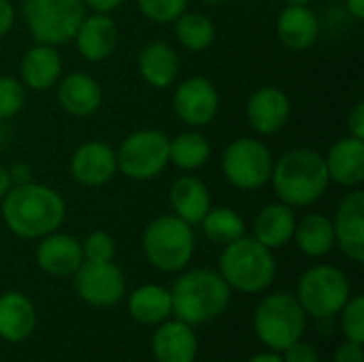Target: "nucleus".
Returning <instances> with one entry per match:
<instances>
[{
    "mask_svg": "<svg viewBox=\"0 0 364 362\" xmlns=\"http://www.w3.org/2000/svg\"><path fill=\"white\" fill-rule=\"evenodd\" d=\"M307 314L290 292L264 297L254 312V333L271 352H284L294 341L303 339Z\"/></svg>",
    "mask_w": 364,
    "mask_h": 362,
    "instance_id": "nucleus-5",
    "label": "nucleus"
},
{
    "mask_svg": "<svg viewBox=\"0 0 364 362\" xmlns=\"http://www.w3.org/2000/svg\"><path fill=\"white\" fill-rule=\"evenodd\" d=\"M168 141L164 132L154 128L132 132L115 151L117 169L134 181L158 177L168 164Z\"/></svg>",
    "mask_w": 364,
    "mask_h": 362,
    "instance_id": "nucleus-9",
    "label": "nucleus"
},
{
    "mask_svg": "<svg viewBox=\"0 0 364 362\" xmlns=\"http://www.w3.org/2000/svg\"><path fill=\"white\" fill-rule=\"evenodd\" d=\"M68 171L73 179L81 186L96 188L105 186L117 173V158L115 151L100 141L83 143L70 158Z\"/></svg>",
    "mask_w": 364,
    "mask_h": 362,
    "instance_id": "nucleus-14",
    "label": "nucleus"
},
{
    "mask_svg": "<svg viewBox=\"0 0 364 362\" xmlns=\"http://www.w3.org/2000/svg\"><path fill=\"white\" fill-rule=\"evenodd\" d=\"M200 2H205V4H224L228 0H200Z\"/></svg>",
    "mask_w": 364,
    "mask_h": 362,
    "instance_id": "nucleus-45",
    "label": "nucleus"
},
{
    "mask_svg": "<svg viewBox=\"0 0 364 362\" xmlns=\"http://www.w3.org/2000/svg\"><path fill=\"white\" fill-rule=\"evenodd\" d=\"M220 275L230 290L243 294H260L275 282L277 262L269 247H264L254 237L243 235L224 245L220 256Z\"/></svg>",
    "mask_w": 364,
    "mask_h": 362,
    "instance_id": "nucleus-4",
    "label": "nucleus"
},
{
    "mask_svg": "<svg viewBox=\"0 0 364 362\" xmlns=\"http://www.w3.org/2000/svg\"><path fill=\"white\" fill-rule=\"evenodd\" d=\"M203 224V233L209 241L218 243V245H228L235 239L245 235V222L243 218L228 207H218V209H209L207 215L200 220Z\"/></svg>",
    "mask_w": 364,
    "mask_h": 362,
    "instance_id": "nucleus-30",
    "label": "nucleus"
},
{
    "mask_svg": "<svg viewBox=\"0 0 364 362\" xmlns=\"http://www.w3.org/2000/svg\"><path fill=\"white\" fill-rule=\"evenodd\" d=\"M15 23V9L11 0H0V38H4Z\"/></svg>",
    "mask_w": 364,
    "mask_h": 362,
    "instance_id": "nucleus-39",
    "label": "nucleus"
},
{
    "mask_svg": "<svg viewBox=\"0 0 364 362\" xmlns=\"http://www.w3.org/2000/svg\"><path fill=\"white\" fill-rule=\"evenodd\" d=\"M350 297L352 284L348 275L333 265H316L307 269L296 286V301L303 312L316 320L337 318Z\"/></svg>",
    "mask_w": 364,
    "mask_h": 362,
    "instance_id": "nucleus-7",
    "label": "nucleus"
},
{
    "mask_svg": "<svg viewBox=\"0 0 364 362\" xmlns=\"http://www.w3.org/2000/svg\"><path fill=\"white\" fill-rule=\"evenodd\" d=\"M85 6L94 9L96 13H111L115 9H119L126 0H81Z\"/></svg>",
    "mask_w": 364,
    "mask_h": 362,
    "instance_id": "nucleus-40",
    "label": "nucleus"
},
{
    "mask_svg": "<svg viewBox=\"0 0 364 362\" xmlns=\"http://www.w3.org/2000/svg\"><path fill=\"white\" fill-rule=\"evenodd\" d=\"M335 228V245L341 247V252L354 260H364V192L354 190L348 194L339 207L337 215L333 220Z\"/></svg>",
    "mask_w": 364,
    "mask_h": 362,
    "instance_id": "nucleus-13",
    "label": "nucleus"
},
{
    "mask_svg": "<svg viewBox=\"0 0 364 362\" xmlns=\"http://www.w3.org/2000/svg\"><path fill=\"white\" fill-rule=\"evenodd\" d=\"M348 11L352 13V17L356 21L364 19V0H348Z\"/></svg>",
    "mask_w": 364,
    "mask_h": 362,
    "instance_id": "nucleus-43",
    "label": "nucleus"
},
{
    "mask_svg": "<svg viewBox=\"0 0 364 362\" xmlns=\"http://www.w3.org/2000/svg\"><path fill=\"white\" fill-rule=\"evenodd\" d=\"M273 154L258 139H235L222 154V173L239 190H258L271 179Z\"/></svg>",
    "mask_w": 364,
    "mask_h": 362,
    "instance_id": "nucleus-10",
    "label": "nucleus"
},
{
    "mask_svg": "<svg viewBox=\"0 0 364 362\" xmlns=\"http://www.w3.org/2000/svg\"><path fill=\"white\" fill-rule=\"evenodd\" d=\"M299 250L309 258H322L335 247V228L333 220L322 213H309L296 222L294 237Z\"/></svg>",
    "mask_w": 364,
    "mask_h": 362,
    "instance_id": "nucleus-28",
    "label": "nucleus"
},
{
    "mask_svg": "<svg viewBox=\"0 0 364 362\" xmlns=\"http://www.w3.org/2000/svg\"><path fill=\"white\" fill-rule=\"evenodd\" d=\"M136 6L147 19L156 23H171L186 11L188 0H136Z\"/></svg>",
    "mask_w": 364,
    "mask_h": 362,
    "instance_id": "nucleus-33",
    "label": "nucleus"
},
{
    "mask_svg": "<svg viewBox=\"0 0 364 362\" xmlns=\"http://www.w3.org/2000/svg\"><path fill=\"white\" fill-rule=\"evenodd\" d=\"M75 43L85 60L102 62L113 53L117 45V26L109 13L85 15L75 32Z\"/></svg>",
    "mask_w": 364,
    "mask_h": 362,
    "instance_id": "nucleus-18",
    "label": "nucleus"
},
{
    "mask_svg": "<svg viewBox=\"0 0 364 362\" xmlns=\"http://www.w3.org/2000/svg\"><path fill=\"white\" fill-rule=\"evenodd\" d=\"M211 156V145L200 132H181L168 141V162L183 171L200 169Z\"/></svg>",
    "mask_w": 364,
    "mask_h": 362,
    "instance_id": "nucleus-29",
    "label": "nucleus"
},
{
    "mask_svg": "<svg viewBox=\"0 0 364 362\" xmlns=\"http://www.w3.org/2000/svg\"><path fill=\"white\" fill-rule=\"evenodd\" d=\"M19 73L26 87L34 92H45L58 83L62 75V58L53 45L36 43L32 49L26 51Z\"/></svg>",
    "mask_w": 364,
    "mask_h": 362,
    "instance_id": "nucleus-23",
    "label": "nucleus"
},
{
    "mask_svg": "<svg viewBox=\"0 0 364 362\" xmlns=\"http://www.w3.org/2000/svg\"><path fill=\"white\" fill-rule=\"evenodd\" d=\"M58 100L68 115L87 117L98 111L102 102V90L94 77L85 73H70L58 85Z\"/></svg>",
    "mask_w": 364,
    "mask_h": 362,
    "instance_id": "nucleus-22",
    "label": "nucleus"
},
{
    "mask_svg": "<svg viewBox=\"0 0 364 362\" xmlns=\"http://www.w3.org/2000/svg\"><path fill=\"white\" fill-rule=\"evenodd\" d=\"M335 362H364L363 344L346 339V344H341L335 352Z\"/></svg>",
    "mask_w": 364,
    "mask_h": 362,
    "instance_id": "nucleus-37",
    "label": "nucleus"
},
{
    "mask_svg": "<svg viewBox=\"0 0 364 362\" xmlns=\"http://www.w3.org/2000/svg\"><path fill=\"white\" fill-rule=\"evenodd\" d=\"M81 252H83V260L87 262H107L113 260L115 256V241L109 233L94 230L83 239Z\"/></svg>",
    "mask_w": 364,
    "mask_h": 362,
    "instance_id": "nucleus-35",
    "label": "nucleus"
},
{
    "mask_svg": "<svg viewBox=\"0 0 364 362\" xmlns=\"http://www.w3.org/2000/svg\"><path fill=\"white\" fill-rule=\"evenodd\" d=\"M173 109L183 124L200 128L215 117L220 109V94L209 79L190 77L177 87L173 96Z\"/></svg>",
    "mask_w": 364,
    "mask_h": 362,
    "instance_id": "nucleus-12",
    "label": "nucleus"
},
{
    "mask_svg": "<svg viewBox=\"0 0 364 362\" xmlns=\"http://www.w3.org/2000/svg\"><path fill=\"white\" fill-rule=\"evenodd\" d=\"M36 329V309L21 292L0 294V339L9 344L26 341Z\"/></svg>",
    "mask_w": 364,
    "mask_h": 362,
    "instance_id": "nucleus-21",
    "label": "nucleus"
},
{
    "mask_svg": "<svg viewBox=\"0 0 364 362\" xmlns=\"http://www.w3.org/2000/svg\"><path fill=\"white\" fill-rule=\"evenodd\" d=\"M284 2H288V4H307L311 0H284Z\"/></svg>",
    "mask_w": 364,
    "mask_h": 362,
    "instance_id": "nucleus-46",
    "label": "nucleus"
},
{
    "mask_svg": "<svg viewBox=\"0 0 364 362\" xmlns=\"http://www.w3.org/2000/svg\"><path fill=\"white\" fill-rule=\"evenodd\" d=\"M348 130L350 137L364 141V102H356L354 109L348 113Z\"/></svg>",
    "mask_w": 364,
    "mask_h": 362,
    "instance_id": "nucleus-38",
    "label": "nucleus"
},
{
    "mask_svg": "<svg viewBox=\"0 0 364 362\" xmlns=\"http://www.w3.org/2000/svg\"><path fill=\"white\" fill-rule=\"evenodd\" d=\"M247 362H284V361H282V356H279V354H275V352H260V354L252 356Z\"/></svg>",
    "mask_w": 364,
    "mask_h": 362,
    "instance_id": "nucleus-44",
    "label": "nucleus"
},
{
    "mask_svg": "<svg viewBox=\"0 0 364 362\" xmlns=\"http://www.w3.org/2000/svg\"><path fill=\"white\" fill-rule=\"evenodd\" d=\"M23 17L36 43L58 47L75 38L85 4L81 0H23Z\"/></svg>",
    "mask_w": 364,
    "mask_h": 362,
    "instance_id": "nucleus-8",
    "label": "nucleus"
},
{
    "mask_svg": "<svg viewBox=\"0 0 364 362\" xmlns=\"http://www.w3.org/2000/svg\"><path fill=\"white\" fill-rule=\"evenodd\" d=\"M139 73L151 87H168L179 73L177 51L164 43L154 41L139 51Z\"/></svg>",
    "mask_w": 364,
    "mask_h": 362,
    "instance_id": "nucleus-26",
    "label": "nucleus"
},
{
    "mask_svg": "<svg viewBox=\"0 0 364 362\" xmlns=\"http://www.w3.org/2000/svg\"><path fill=\"white\" fill-rule=\"evenodd\" d=\"M339 324L348 341L364 344V297H350L343 309L339 312Z\"/></svg>",
    "mask_w": 364,
    "mask_h": 362,
    "instance_id": "nucleus-32",
    "label": "nucleus"
},
{
    "mask_svg": "<svg viewBox=\"0 0 364 362\" xmlns=\"http://www.w3.org/2000/svg\"><path fill=\"white\" fill-rule=\"evenodd\" d=\"M13 186V181H11V173H9V169L0 162V198L9 192V188Z\"/></svg>",
    "mask_w": 364,
    "mask_h": 362,
    "instance_id": "nucleus-42",
    "label": "nucleus"
},
{
    "mask_svg": "<svg viewBox=\"0 0 364 362\" xmlns=\"http://www.w3.org/2000/svg\"><path fill=\"white\" fill-rule=\"evenodd\" d=\"M282 361L284 362H320V356H318V350H316L311 344H307V341L299 339V341H294L292 346H288V348L284 350Z\"/></svg>",
    "mask_w": 364,
    "mask_h": 362,
    "instance_id": "nucleus-36",
    "label": "nucleus"
},
{
    "mask_svg": "<svg viewBox=\"0 0 364 362\" xmlns=\"http://www.w3.org/2000/svg\"><path fill=\"white\" fill-rule=\"evenodd\" d=\"M328 179L343 188H358L364 181V141L346 137L339 139L324 156Z\"/></svg>",
    "mask_w": 364,
    "mask_h": 362,
    "instance_id": "nucleus-19",
    "label": "nucleus"
},
{
    "mask_svg": "<svg viewBox=\"0 0 364 362\" xmlns=\"http://www.w3.org/2000/svg\"><path fill=\"white\" fill-rule=\"evenodd\" d=\"M173 316L190 326L218 320L230 305V288L218 271L194 269L177 277L173 290Z\"/></svg>",
    "mask_w": 364,
    "mask_h": 362,
    "instance_id": "nucleus-3",
    "label": "nucleus"
},
{
    "mask_svg": "<svg viewBox=\"0 0 364 362\" xmlns=\"http://www.w3.org/2000/svg\"><path fill=\"white\" fill-rule=\"evenodd\" d=\"M296 228V218L292 207L284 203H271L262 207L254 220V239L269 250L284 247L292 241Z\"/></svg>",
    "mask_w": 364,
    "mask_h": 362,
    "instance_id": "nucleus-24",
    "label": "nucleus"
},
{
    "mask_svg": "<svg viewBox=\"0 0 364 362\" xmlns=\"http://www.w3.org/2000/svg\"><path fill=\"white\" fill-rule=\"evenodd\" d=\"M9 173H11L13 186H15V183H26V181H30V171H28V166H23V164H15L13 169H9Z\"/></svg>",
    "mask_w": 364,
    "mask_h": 362,
    "instance_id": "nucleus-41",
    "label": "nucleus"
},
{
    "mask_svg": "<svg viewBox=\"0 0 364 362\" xmlns=\"http://www.w3.org/2000/svg\"><path fill=\"white\" fill-rule=\"evenodd\" d=\"M168 203L173 213L192 226V224H200V220L211 209V194L198 177L186 175L171 186Z\"/></svg>",
    "mask_w": 364,
    "mask_h": 362,
    "instance_id": "nucleus-25",
    "label": "nucleus"
},
{
    "mask_svg": "<svg viewBox=\"0 0 364 362\" xmlns=\"http://www.w3.org/2000/svg\"><path fill=\"white\" fill-rule=\"evenodd\" d=\"M75 290L92 307H113L124 299L126 280L122 269L113 260H83V265L75 273Z\"/></svg>",
    "mask_w": 364,
    "mask_h": 362,
    "instance_id": "nucleus-11",
    "label": "nucleus"
},
{
    "mask_svg": "<svg viewBox=\"0 0 364 362\" xmlns=\"http://www.w3.org/2000/svg\"><path fill=\"white\" fill-rule=\"evenodd\" d=\"M128 312L134 322L143 326H158L173 316L171 290L156 284H145L130 294Z\"/></svg>",
    "mask_w": 364,
    "mask_h": 362,
    "instance_id": "nucleus-27",
    "label": "nucleus"
},
{
    "mask_svg": "<svg viewBox=\"0 0 364 362\" xmlns=\"http://www.w3.org/2000/svg\"><path fill=\"white\" fill-rule=\"evenodd\" d=\"M279 203L288 207H307L316 203L328 188V171L324 156L309 147L286 151L273 162L271 179Z\"/></svg>",
    "mask_w": 364,
    "mask_h": 362,
    "instance_id": "nucleus-2",
    "label": "nucleus"
},
{
    "mask_svg": "<svg viewBox=\"0 0 364 362\" xmlns=\"http://www.w3.org/2000/svg\"><path fill=\"white\" fill-rule=\"evenodd\" d=\"M175 21L177 41L190 51H205L215 38V26L203 13H181Z\"/></svg>",
    "mask_w": 364,
    "mask_h": 362,
    "instance_id": "nucleus-31",
    "label": "nucleus"
},
{
    "mask_svg": "<svg viewBox=\"0 0 364 362\" xmlns=\"http://www.w3.org/2000/svg\"><path fill=\"white\" fill-rule=\"evenodd\" d=\"M64 198L43 183H15L2 196V220L21 239H43L64 222Z\"/></svg>",
    "mask_w": 364,
    "mask_h": 362,
    "instance_id": "nucleus-1",
    "label": "nucleus"
},
{
    "mask_svg": "<svg viewBox=\"0 0 364 362\" xmlns=\"http://www.w3.org/2000/svg\"><path fill=\"white\" fill-rule=\"evenodd\" d=\"M151 354L156 362H194L198 354L194 326L181 320H164L151 337Z\"/></svg>",
    "mask_w": 364,
    "mask_h": 362,
    "instance_id": "nucleus-16",
    "label": "nucleus"
},
{
    "mask_svg": "<svg viewBox=\"0 0 364 362\" xmlns=\"http://www.w3.org/2000/svg\"><path fill=\"white\" fill-rule=\"evenodd\" d=\"M36 262L47 275H53V277L75 275L77 269L83 265L81 243L70 235L49 233L38 243Z\"/></svg>",
    "mask_w": 364,
    "mask_h": 362,
    "instance_id": "nucleus-17",
    "label": "nucleus"
},
{
    "mask_svg": "<svg viewBox=\"0 0 364 362\" xmlns=\"http://www.w3.org/2000/svg\"><path fill=\"white\" fill-rule=\"evenodd\" d=\"M279 41L294 51L309 49L320 36V19L307 4H288L277 17Z\"/></svg>",
    "mask_w": 364,
    "mask_h": 362,
    "instance_id": "nucleus-20",
    "label": "nucleus"
},
{
    "mask_svg": "<svg viewBox=\"0 0 364 362\" xmlns=\"http://www.w3.org/2000/svg\"><path fill=\"white\" fill-rule=\"evenodd\" d=\"M245 115L258 134H275L290 117V98L275 85L258 87L247 100Z\"/></svg>",
    "mask_w": 364,
    "mask_h": 362,
    "instance_id": "nucleus-15",
    "label": "nucleus"
},
{
    "mask_svg": "<svg viewBox=\"0 0 364 362\" xmlns=\"http://www.w3.org/2000/svg\"><path fill=\"white\" fill-rule=\"evenodd\" d=\"M26 102L23 83L15 77H0V119L15 117Z\"/></svg>",
    "mask_w": 364,
    "mask_h": 362,
    "instance_id": "nucleus-34",
    "label": "nucleus"
},
{
    "mask_svg": "<svg viewBox=\"0 0 364 362\" xmlns=\"http://www.w3.org/2000/svg\"><path fill=\"white\" fill-rule=\"evenodd\" d=\"M194 247L192 226L175 213L151 220L143 233V252L147 260L164 273H177L188 267Z\"/></svg>",
    "mask_w": 364,
    "mask_h": 362,
    "instance_id": "nucleus-6",
    "label": "nucleus"
}]
</instances>
